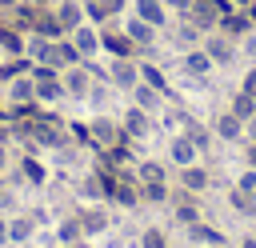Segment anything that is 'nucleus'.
I'll use <instances>...</instances> for the list:
<instances>
[{
  "label": "nucleus",
  "instance_id": "nucleus-24",
  "mask_svg": "<svg viewBox=\"0 0 256 248\" xmlns=\"http://www.w3.org/2000/svg\"><path fill=\"white\" fill-rule=\"evenodd\" d=\"M228 4H232V8H248L252 0H228Z\"/></svg>",
  "mask_w": 256,
  "mask_h": 248
},
{
  "label": "nucleus",
  "instance_id": "nucleus-17",
  "mask_svg": "<svg viewBox=\"0 0 256 248\" xmlns=\"http://www.w3.org/2000/svg\"><path fill=\"white\" fill-rule=\"evenodd\" d=\"M140 76H144V80H148V84H152V88H156V92H160V88H164V76H160V72H156V68H152V64H144V68H140Z\"/></svg>",
  "mask_w": 256,
  "mask_h": 248
},
{
  "label": "nucleus",
  "instance_id": "nucleus-7",
  "mask_svg": "<svg viewBox=\"0 0 256 248\" xmlns=\"http://www.w3.org/2000/svg\"><path fill=\"white\" fill-rule=\"evenodd\" d=\"M124 0H84V16L88 20H108L112 12H120Z\"/></svg>",
  "mask_w": 256,
  "mask_h": 248
},
{
  "label": "nucleus",
  "instance_id": "nucleus-19",
  "mask_svg": "<svg viewBox=\"0 0 256 248\" xmlns=\"http://www.w3.org/2000/svg\"><path fill=\"white\" fill-rule=\"evenodd\" d=\"M244 92H248V96H256V68L244 76Z\"/></svg>",
  "mask_w": 256,
  "mask_h": 248
},
{
  "label": "nucleus",
  "instance_id": "nucleus-6",
  "mask_svg": "<svg viewBox=\"0 0 256 248\" xmlns=\"http://www.w3.org/2000/svg\"><path fill=\"white\" fill-rule=\"evenodd\" d=\"M72 44H76V52H80V56H88V52H96L100 32H96V28H88V24H80V28L72 32Z\"/></svg>",
  "mask_w": 256,
  "mask_h": 248
},
{
  "label": "nucleus",
  "instance_id": "nucleus-23",
  "mask_svg": "<svg viewBox=\"0 0 256 248\" xmlns=\"http://www.w3.org/2000/svg\"><path fill=\"white\" fill-rule=\"evenodd\" d=\"M24 236H28V224H24V220H20V224H16V228H12V240H24Z\"/></svg>",
  "mask_w": 256,
  "mask_h": 248
},
{
  "label": "nucleus",
  "instance_id": "nucleus-20",
  "mask_svg": "<svg viewBox=\"0 0 256 248\" xmlns=\"http://www.w3.org/2000/svg\"><path fill=\"white\" fill-rule=\"evenodd\" d=\"M128 128H132V132H144V120H140V112H132V116H128Z\"/></svg>",
  "mask_w": 256,
  "mask_h": 248
},
{
  "label": "nucleus",
  "instance_id": "nucleus-16",
  "mask_svg": "<svg viewBox=\"0 0 256 248\" xmlns=\"http://www.w3.org/2000/svg\"><path fill=\"white\" fill-rule=\"evenodd\" d=\"M172 156H176L180 164H188V160H192V140H176V144H172Z\"/></svg>",
  "mask_w": 256,
  "mask_h": 248
},
{
  "label": "nucleus",
  "instance_id": "nucleus-3",
  "mask_svg": "<svg viewBox=\"0 0 256 248\" xmlns=\"http://www.w3.org/2000/svg\"><path fill=\"white\" fill-rule=\"evenodd\" d=\"M204 52H208L212 64H228L232 60V40L224 32H212V36H204Z\"/></svg>",
  "mask_w": 256,
  "mask_h": 248
},
{
  "label": "nucleus",
  "instance_id": "nucleus-10",
  "mask_svg": "<svg viewBox=\"0 0 256 248\" xmlns=\"http://www.w3.org/2000/svg\"><path fill=\"white\" fill-rule=\"evenodd\" d=\"M184 68H188V72H196V76H204V72L212 68V60H208V52H204V48H196V52H188V56H184Z\"/></svg>",
  "mask_w": 256,
  "mask_h": 248
},
{
  "label": "nucleus",
  "instance_id": "nucleus-18",
  "mask_svg": "<svg viewBox=\"0 0 256 248\" xmlns=\"http://www.w3.org/2000/svg\"><path fill=\"white\" fill-rule=\"evenodd\" d=\"M144 248H164V236L152 228V232H144Z\"/></svg>",
  "mask_w": 256,
  "mask_h": 248
},
{
  "label": "nucleus",
  "instance_id": "nucleus-4",
  "mask_svg": "<svg viewBox=\"0 0 256 248\" xmlns=\"http://www.w3.org/2000/svg\"><path fill=\"white\" fill-rule=\"evenodd\" d=\"M112 80H116L120 88H136V80H140V68L132 64V56H116V64H112Z\"/></svg>",
  "mask_w": 256,
  "mask_h": 248
},
{
  "label": "nucleus",
  "instance_id": "nucleus-27",
  "mask_svg": "<svg viewBox=\"0 0 256 248\" xmlns=\"http://www.w3.org/2000/svg\"><path fill=\"white\" fill-rule=\"evenodd\" d=\"M0 164H4V152H0Z\"/></svg>",
  "mask_w": 256,
  "mask_h": 248
},
{
  "label": "nucleus",
  "instance_id": "nucleus-28",
  "mask_svg": "<svg viewBox=\"0 0 256 248\" xmlns=\"http://www.w3.org/2000/svg\"><path fill=\"white\" fill-rule=\"evenodd\" d=\"M0 116H4V108H0Z\"/></svg>",
  "mask_w": 256,
  "mask_h": 248
},
{
  "label": "nucleus",
  "instance_id": "nucleus-2",
  "mask_svg": "<svg viewBox=\"0 0 256 248\" xmlns=\"http://www.w3.org/2000/svg\"><path fill=\"white\" fill-rule=\"evenodd\" d=\"M56 20L64 24V32H76L88 16H84V0H64V4H56Z\"/></svg>",
  "mask_w": 256,
  "mask_h": 248
},
{
  "label": "nucleus",
  "instance_id": "nucleus-9",
  "mask_svg": "<svg viewBox=\"0 0 256 248\" xmlns=\"http://www.w3.org/2000/svg\"><path fill=\"white\" fill-rule=\"evenodd\" d=\"M124 32H128V40H132V44H144V48L152 44V24H144L140 16H132V20L124 24Z\"/></svg>",
  "mask_w": 256,
  "mask_h": 248
},
{
  "label": "nucleus",
  "instance_id": "nucleus-12",
  "mask_svg": "<svg viewBox=\"0 0 256 248\" xmlns=\"http://www.w3.org/2000/svg\"><path fill=\"white\" fill-rule=\"evenodd\" d=\"M68 88H72V92H84V88H88V68H76V64H72V72H68Z\"/></svg>",
  "mask_w": 256,
  "mask_h": 248
},
{
  "label": "nucleus",
  "instance_id": "nucleus-8",
  "mask_svg": "<svg viewBox=\"0 0 256 248\" xmlns=\"http://www.w3.org/2000/svg\"><path fill=\"white\" fill-rule=\"evenodd\" d=\"M248 28H252V20H248V16H240L236 8H232L224 20H220V32H224V36H244Z\"/></svg>",
  "mask_w": 256,
  "mask_h": 248
},
{
  "label": "nucleus",
  "instance_id": "nucleus-14",
  "mask_svg": "<svg viewBox=\"0 0 256 248\" xmlns=\"http://www.w3.org/2000/svg\"><path fill=\"white\" fill-rule=\"evenodd\" d=\"M216 128H220V136H236V132H240V116H232V112H228V116H220V124H216Z\"/></svg>",
  "mask_w": 256,
  "mask_h": 248
},
{
  "label": "nucleus",
  "instance_id": "nucleus-25",
  "mask_svg": "<svg viewBox=\"0 0 256 248\" xmlns=\"http://www.w3.org/2000/svg\"><path fill=\"white\" fill-rule=\"evenodd\" d=\"M248 160H252V168H256V144H252V148H248Z\"/></svg>",
  "mask_w": 256,
  "mask_h": 248
},
{
  "label": "nucleus",
  "instance_id": "nucleus-22",
  "mask_svg": "<svg viewBox=\"0 0 256 248\" xmlns=\"http://www.w3.org/2000/svg\"><path fill=\"white\" fill-rule=\"evenodd\" d=\"M24 172H28V176H32V180H40V176H44V172H40V164H32V160H28V164H24Z\"/></svg>",
  "mask_w": 256,
  "mask_h": 248
},
{
  "label": "nucleus",
  "instance_id": "nucleus-5",
  "mask_svg": "<svg viewBox=\"0 0 256 248\" xmlns=\"http://www.w3.org/2000/svg\"><path fill=\"white\" fill-rule=\"evenodd\" d=\"M100 48H108L112 56H132L136 44L128 40V32H100Z\"/></svg>",
  "mask_w": 256,
  "mask_h": 248
},
{
  "label": "nucleus",
  "instance_id": "nucleus-1",
  "mask_svg": "<svg viewBox=\"0 0 256 248\" xmlns=\"http://www.w3.org/2000/svg\"><path fill=\"white\" fill-rule=\"evenodd\" d=\"M132 8H136V16H140L144 24H152V28L168 24V4H164V0H132Z\"/></svg>",
  "mask_w": 256,
  "mask_h": 248
},
{
  "label": "nucleus",
  "instance_id": "nucleus-13",
  "mask_svg": "<svg viewBox=\"0 0 256 248\" xmlns=\"http://www.w3.org/2000/svg\"><path fill=\"white\" fill-rule=\"evenodd\" d=\"M0 44H4L8 52H20V48H24V44H20V36H16L8 24H0Z\"/></svg>",
  "mask_w": 256,
  "mask_h": 248
},
{
  "label": "nucleus",
  "instance_id": "nucleus-26",
  "mask_svg": "<svg viewBox=\"0 0 256 248\" xmlns=\"http://www.w3.org/2000/svg\"><path fill=\"white\" fill-rule=\"evenodd\" d=\"M244 248H256V240H244Z\"/></svg>",
  "mask_w": 256,
  "mask_h": 248
},
{
  "label": "nucleus",
  "instance_id": "nucleus-21",
  "mask_svg": "<svg viewBox=\"0 0 256 248\" xmlns=\"http://www.w3.org/2000/svg\"><path fill=\"white\" fill-rule=\"evenodd\" d=\"M240 188H244V192H252V196H256V172H248V176H244V184H240Z\"/></svg>",
  "mask_w": 256,
  "mask_h": 248
},
{
  "label": "nucleus",
  "instance_id": "nucleus-11",
  "mask_svg": "<svg viewBox=\"0 0 256 248\" xmlns=\"http://www.w3.org/2000/svg\"><path fill=\"white\" fill-rule=\"evenodd\" d=\"M232 116H240V120H252V116H256V96L240 92V96L232 100Z\"/></svg>",
  "mask_w": 256,
  "mask_h": 248
},
{
  "label": "nucleus",
  "instance_id": "nucleus-15",
  "mask_svg": "<svg viewBox=\"0 0 256 248\" xmlns=\"http://www.w3.org/2000/svg\"><path fill=\"white\" fill-rule=\"evenodd\" d=\"M184 184H188V188H204V184H208L204 168H184Z\"/></svg>",
  "mask_w": 256,
  "mask_h": 248
}]
</instances>
